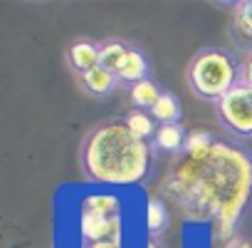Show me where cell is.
Instances as JSON below:
<instances>
[{
	"label": "cell",
	"mask_w": 252,
	"mask_h": 248,
	"mask_svg": "<svg viewBox=\"0 0 252 248\" xmlns=\"http://www.w3.org/2000/svg\"><path fill=\"white\" fill-rule=\"evenodd\" d=\"M149 248H158V243H156V238H151V241H149Z\"/></svg>",
	"instance_id": "cell-21"
},
{
	"label": "cell",
	"mask_w": 252,
	"mask_h": 248,
	"mask_svg": "<svg viewBox=\"0 0 252 248\" xmlns=\"http://www.w3.org/2000/svg\"><path fill=\"white\" fill-rule=\"evenodd\" d=\"M235 8V28L245 38H252V0H240L232 5Z\"/></svg>",
	"instance_id": "cell-17"
},
{
	"label": "cell",
	"mask_w": 252,
	"mask_h": 248,
	"mask_svg": "<svg viewBox=\"0 0 252 248\" xmlns=\"http://www.w3.org/2000/svg\"><path fill=\"white\" fill-rule=\"evenodd\" d=\"M168 223H171V213H168L166 201L161 196H149V201H146V228H149V233L156 238L168 228Z\"/></svg>",
	"instance_id": "cell-12"
},
{
	"label": "cell",
	"mask_w": 252,
	"mask_h": 248,
	"mask_svg": "<svg viewBox=\"0 0 252 248\" xmlns=\"http://www.w3.org/2000/svg\"><path fill=\"white\" fill-rule=\"evenodd\" d=\"M215 142H218V139H215L208 129H193V132H188V139H186L183 152H186V154H198V152L210 149ZM183 152H181V154H183Z\"/></svg>",
	"instance_id": "cell-16"
},
{
	"label": "cell",
	"mask_w": 252,
	"mask_h": 248,
	"mask_svg": "<svg viewBox=\"0 0 252 248\" xmlns=\"http://www.w3.org/2000/svg\"><path fill=\"white\" fill-rule=\"evenodd\" d=\"M181 102L173 92H161L158 102L151 107V117L158 122V124H173V122H181Z\"/></svg>",
	"instance_id": "cell-13"
},
{
	"label": "cell",
	"mask_w": 252,
	"mask_h": 248,
	"mask_svg": "<svg viewBox=\"0 0 252 248\" xmlns=\"http://www.w3.org/2000/svg\"><path fill=\"white\" fill-rule=\"evenodd\" d=\"M121 208H124V201L114 194H106V191H99V194H87L79 204V211H87V213H96V216H106V218H116L121 216Z\"/></svg>",
	"instance_id": "cell-10"
},
{
	"label": "cell",
	"mask_w": 252,
	"mask_h": 248,
	"mask_svg": "<svg viewBox=\"0 0 252 248\" xmlns=\"http://www.w3.org/2000/svg\"><path fill=\"white\" fill-rule=\"evenodd\" d=\"M158 191L188 221L210 223L218 241H232L252 194V159L227 142L198 154L183 152L173 157Z\"/></svg>",
	"instance_id": "cell-1"
},
{
	"label": "cell",
	"mask_w": 252,
	"mask_h": 248,
	"mask_svg": "<svg viewBox=\"0 0 252 248\" xmlns=\"http://www.w3.org/2000/svg\"><path fill=\"white\" fill-rule=\"evenodd\" d=\"M218 119L235 137H252V87L237 82L220 102Z\"/></svg>",
	"instance_id": "cell-4"
},
{
	"label": "cell",
	"mask_w": 252,
	"mask_h": 248,
	"mask_svg": "<svg viewBox=\"0 0 252 248\" xmlns=\"http://www.w3.org/2000/svg\"><path fill=\"white\" fill-rule=\"evenodd\" d=\"M126 52H129V45H124L119 40H111V42H104L101 45V67L116 72L121 60L126 57Z\"/></svg>",
	"instance_id": "cell-15"
},
{
	"label": "cell",
	"mask_w": 252,
	"mask_h": 248,
	"mask_svg": "<svg viewBox=\"0 0 252 248\" xmlns=\"http://www.w3.org/2000/svg\"><path fill=\"white\" fill-rule=\"evenodd\" d=\"M186 139H188V132L181 122H173V124H158V132L154 137V149L163 152V154H171V157H178L186 147Z\"/></svg>",
	"instance_id": "cell-8"
},
{
	"label": "cell",
	"mask_w": 252,
	"mask_h": 248,
	"mask_svg": "<svg viewBox=\"0 0 252 248\" xmlns=\"http://www.w3.org/2000/svg\"><path fill=\"white\" fill-rule=\"evenodd\" d=\"M240 82H245V84L252 87V52H247V57L240 65Z\"/></svg>",
	"instance_id": "cell-18"
},
{
	"label": "cell",
	"mask_w": 252,
	"mask_h": 248,
	"mask_svg": "<svg viewBox=\"0 0 252 248\" xmlns=\"http://www.w3.org/2000/svg\"><path fill=\"white\" fill-rule=\"evenodd\" d=\"M225 248H252V241L250 238H232V241H227Z\"/></svg>",
	"instance_id": "cell-20"
},
{
	"label": "cell",
	"mask_w": 252,
	"mask_h": 248,
	"mask_svg": "<svg viewBox=\"0 0 252 248\" xmlns=\"http://www.w3.org/2000/svg\"><path fill=\"white\" fill-rule=\"evenodd\" d=\"M240 65L242 62L225 47H203L186 67L188 89L195 97L218 104L240 82Z\"/></svg>",
	"instance_id": "cell-3"
},
{
	"label": "cell",
	"mask_w": 252,
	"mask_h": 248,
	"mask_svg": "<svg viewBox=\"0 0 252 248\" xmlns=\"http://www.w3.org/2000/svg\"><path fill=\"white\" fill-rule=\"evenodd\" d=\"M79 248H124V238H109L99 243H82Z\"/></svg>",
	"instance_id": "cell-19"
},
{
	"label": "cell",
	"mask_w": 252,
	"mask_h": 248,
	"mask_svg": "<svg viewBox=\"0 0 252 248\" xmlns=\"http://www.w3.org/2000/svg\"><path fill=\"white\" fill-rule=\"evenodd\" d=\"M149 72H151L149 57L139 47H129V52H126V57L121 60V65L116 70V77H119V82H129L134 87L136 82L149 80Z\"/></svg>",
	"instance_id": "cell-7"
},
{
	"label": "cell",
	"mask_w": 252,
	"mask_h": 248,
	"mask_svg": "<svg viewBox=\"0 0 252 248\" xmlns=\"http://www.w3.org/2000/svg\"><path fill=\"white\" fill-rule=\"evenodd\" d=\"M124 124L129 127V132L134 134V137H139V139H144V142H149V139H154L156 137V132H158V127H156V119L151 117V112H144V109H129L126 112V117H124Z\"/></svg>",
	"instance_id": "cell-11"
},
{
	"label": "cell",
	"mask_w": 252,
	"mask_h": 248,
	"mask_svg": "<svg viewBox=\"0 0 252 248\" xmlns=\"http://www.w3.org/2000/svg\"><path fill=\"white\" fill-rule=\"evenodd\" d=\"M82 174L94 184L131 186L149 179L154 166V147L129 132L124 122L94 127L79 149Z\"/></svg>",
	"instance_id": "cell-2"
},
{
	"label": "cell",
	"mask_w": 252,
	"mask_h": 248,
	"mask_svg": "<svg viewBox=\"0 0 252 248\" xmlns=\"http://www.w3.org/2000/svg\"><path fill=\"white\" fill-rule=\"evenodd\" d=\"M161 92H163V89H158V84H156V82L149 77V80H144V82H136V84L131 87L129 97H131V104H134V109L151 112V107L158 102Z\"/></svg>",
	"instance_id": "cell-14"
},
{
	"label": "cell",
	"mask_w": 252,
	"mask_h": 248,
	"mask_svg": "<svg viewBox=\"0 0 252 248\" xmlns=\"http://www.w3.org/2000/svg\"><path fill=\"white\" fill-rule=\"evenodd\" d=\"M67 62L69 67L77 72V75H84L94 67L101 65V45H96L94 40H87V38H79L69 45L67 50Z\"/></svg>",
	"instance_id": "cell-6"
},
{
	"label": "cell",
	"mask_w": 252,
	"mask_h": 248,
	"mask_svg": "<svg viewBox=\"0 0 252 248\" xmlns=\"http://www.w3.org/2000/svg\"><path fill=\"white\" fill-rule=\"evenodd\" d=\"M79 84H82L84 92H89L94 97H106V94H111L116 89L119 77H116V72H111V70H106V67L99 65V67L79 75Z\"/></svg>",
	"instance_id": "cell-9"
},
{
	"label": "cell",
	"mask_w": 252,
	"mask_h": 248,
	"mask_svg": "<svg viewBox=\"0 0 252 248\" xmlns=\"http://www.w3.org/2000/svg\"><path fill=\"white\" fill-rule=\"evenodd\" d=\"M77 226H79V236H82L84 243H99V241H109V238H124V216L106 218V216L79 211Z\"/></svg>",
	"instance_id": "cell-5"
}]
</instances>
